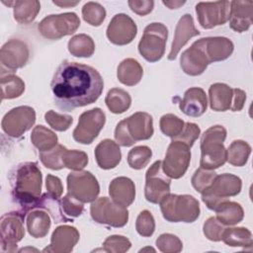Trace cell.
<instances>
[{
  "instance_id": "cell-1",
  "label": "cell",
  "mask_w": 253,
  "mask_h": 253,
  "mask_svg": "<svg viewBox=\"0 0 253 253\" xmlns=\"http://www.w3.org/2000/svg\"><path fill=\"white\" fill-rule=\"evenodd\" d=\"M50 87L57 108L70 112L97 101L104 81L94 67L63 60L53 74Z\"/></svg>"
},
{
  "instance_id": "cell-2",
  "label": "cell",
  "mask_w": 253,
  "mask_h": 253,
  "mask_svg": "<svg viewBox=\"0 0 253 253\" xmlns=\"http://www.w3.org/2000/svg\"><path fill=\"white\" fill-rule=\"evenodd\" d=\"M12 197L24 215L37 208L42 193V175L36 162L19 164L11 173Z\"/></svg>"
},
{
  "instance_id": "cell-3",
  "label": "cell",
  "mask_w": 253,
  "mask_h": 253,
  "mask_svg": "<svg viewBox=\"0 0 253 253\" xmlns=\"http://www.w3.org/2000/svg\"><path fill=\"white\" fill-rule=\"evenodd\" d=\"M153 132L152 117L148 113L137 112L117 125L115 138L119 145L128 147L136 141L150 138Z\"/></svg>"
},
{
  "instance_id": "cell-4",
  "label": "cell",
  "mask_w": 253,
  "mask_h": 253,
  "mask_svg": "<svg viewBox=\"0 0 253 253\" xmlns=\"http://www.w3.org/2000/svg\"><path fill=\"white\" fill-rule=\"evenodd\" d=\"M226 138V129L222 126L209 127L201 137L200 166L204 169L213 170L226 162V149L223 141Z\"/></svg>"
},
{
  "instance_id": "cell-5",
  "label": "cell",
  "mask_w": 253,
  "mask_h": 253,
  "mask_svg": "<svg viewBox=\"0 0 253 253\" xmlns=\"http://www.w3.org/2000/svg\"><path fill=\"white\" fill-rule=\"evenodd\" d=\"M163 217L170 222L191 223L200 216V204L191 195L169 194L160 202Z\"/></svg>"
},
{
  "instance_id": "cell-6",
  "label": "cell",
  "mask_w": 253,
  "mask_h": 253,
  "mask_svg": "<svg viewBox=\"0 0 253 253\" xmlns=\"http://www.w3.org/2000/svg\"><path fill=\"white\" fill-rule=\"evenodd\" d=\"M241 188L242 182L238 176L229 173L216 175L211 187L202 193V201L210 210L215 211L229 197L237 196Z\"/></svg>"
},
{
  "instance_id": "cell-7",
  "label": "cell",
  "mask_w": 253,
  "mask_h": 253,
  "mask_svg": "<svg viewBox=\"0 0 253 253\" xmlns=\"http://www.w3.org/2000/svg\"><path fill=\"white\" fill-rule=\"evenodd\" d=\"M168 38V30L161 23H151L145 27L138 42V51L144 59L155 62L162 58Z\"/></svg>"
},
{
  "instance_id": "cell-8",
  "label": "cell",
  "mask_w": 253,
  "mask_h": 253,
  "mask_svg": "<svg viewBox=\"0 0 253 253\" xmlns=\"http://www.w3.org/2000/svg\"><path fill=\"white\" fill-rule=\"evenodd\" d=\"M90 213L96 222L112 227H123L128 220L126 208L116 204L107 197L97 198L93 201L90 206Z\"/></svg>"
},
{
  "instance_id": "cell-9",
  "label": "cell",
  "mask_w": 253,
  "mask_h": 253,
  "mask_svg": "<svg viewBox=\"0 0 253 253\" xmlns=\"http://www.w3.org/2000/svg\"><path fill=\"white\" fill-rule=\"evenodd\" d=\"M79 26V17L73 12H68L46 16L39 23L38 30L45 39L58 40L74 34Z\"/></svg>"
},
{
  "instance_id": "cell-10",
  "label": "cell",
  "mask_w": 253,
  "mask_h": 253,
  "mask_svg": "<svg viewBox=\"0 0 253 253\" xmlns=\"http://www.w3.org/2000/svg\"><path fill=\"white\" fill-rule=\"evenodd\" d=\"M190 149L188 144L172 139L162 161V170L169 178L179 179L184 176L191 161Z\"/></svg>"
},
{
  "instance_id": "cell-11",
  "label": "cell",
  "mask_w": 253,
  "mask_h": 253,
  "mask_svg": "<svg viewBox=\"0 0 253 253\" xmlns=\"http://www.w3.org/2000/svg\"><path fill=\"white\" fill-rule=\"evenodd\" d=\"M67 191L82 203H92L100 193V186L91 172L80 170L68 174Z\"/></svg>"
},
{
  "instance_id": "cell-12",
  "label": "cell",
  "mask_w": 253,
  "mask_h": 253,
  "mask_svg": "<svg viewBox=\"0 0 253 253\" xmlns=\"http://www.w3.org/2000/svg\"><path fill=\"white\" fill-rule=\"evenodd\" d=\"M105 123L106 115L100 108L86 111L80 115L72 136L79 143L90 144L98 136Z\"/></svg>"
},
{
  "instance_id": "cell-13",
  "label": "cell",
  "mask_w": 253,
  "mask_h": 253,
  "mask_svg": "<svg viewBox=\"0 0 253 253\" xmlns=\"http://www.w3.org/2000/svg\"><path fill=\"white\" fill-rule=\"evenodd\" d=\"M170 178L162 170V161H155L145 173V199L152 204H160L170 194Z\"/></svg>"
},
{
  "instance_id": "cell-14",
  "label": "cell",
  "mask_w": 253,
  "mask_h": 253,
  "mask_svg": "<svg viewBox=\"0 0 253 253\" xmlns=\"http://www.w3.org/2000/svg\"><path fill=\"white\" fill-rule=\"evenodd\" d=\"M24 214L21 212H7L1 216V251L10 253L17 250V243L25 236Z\"/></svg>"
},
{
  "instance_id": "cell-15",
  "label": "cell",
  "mask_w": 253,
  "mask_h": 253,
  "mask_svg": "<svg viewBox=\"0 0 253 253\" xmlns=\"http://www.w3.org/2000/svg\"><path fill=\"white\" fill-rule=\"evenodd\" d=\"M36 122V112L30 106H19L10 110L2 119L1 126L5 133L19 137L28 131Z\"/></svg>"
},
{
  "instance_id": "cell-16",
  "label": "cell",
  "mask_w": 253,
  "mask_h": 253,
  "mask_svg": "<svg viewBox=\"0 0 253 253\" xmlns=\"http://www.w3.org/2000/svg\"><path fill=\"white\" fill-rule=\"evenodd\" d=\"M30 51L27 43L19 39H11L3 44L0 50L1 72L14 73L29 60Z\"/></svg>"
},
{
  "instance_id": "cell-17",
  "label": "cell",
  "mask_w": 253,
  "mask_h": 253,
  "mask_svg": "<svg viewBox=\"0 0 253 253\" xmlns=\"http://www.w3.org/2000/svg\"><path fill=\"white\" fill-rule=\"evenodd\" d=\"M230 2H199L196 5V14L200 25L204 29H211L224 25L228 21Z\"/></svg>"
},
{
  "instance_id": "cell-18",
  "label": "cell",
  "mask_w": 253,
  "mask_h": 253,
  "mask_svg": "<svg viewBox=\"0 0 253 253\" xmlns=\"http://www.w3.org/2000/svg\"><path fill=\"white\" fill-rule=\"evenodd\" d=\"M107 38L117 45H126L133 41L137 34V27L133 20L126 14H117L107 28Z\"/></svg>"
},
{
  "instance_id": "cell-19",
  "label": "cell",
  "mask_w": 253,
  "mask_h": 253,
  "mask_svg": "<svg viewBox=\"0 0 253 253\" xmlns=\"http://www.w3.org/2000/svg\"><path fill=\"white\" fill-rule=\"evenodd\" d=\"M79 232L76 227L71 225H59L51 234L50 244L42 252L69 253L79 240Z\"/></svg>"
},
{
  "instance_id": "cell-20",
  "label": "cell",
  "mask_w": 253,
  "mask_h": 253,
  "mask_svg": "<svg viewBox=\"0 0 253 253\" xmlns=\"http://www.w3.org/2000/svg\"><path fill=\"white\" fill-rule=\"evenodd\" d=\"M210 63L228 58L233 52V42L224 37H209L197 41Z\"/></svg>"
},
{
  "instance_id": "cell-21",
  "label": "cell",
  "mask_w": 253,
  "mask_h": 253,
  "mask_svg": "<svg viewBox=\"0 0 253 253\" xmlns=\"http://www.w3.org/2000/svg\"><path fill=\"white\" fill-rule=\"evenodd\" d=\"M210 61L204 53L197 41L193 44L182 52L180 57V66L182 70L191 76H198L204 73L207 69Z\"/></svg>"
},
{
  "instance_id": "cell-22",
  "label": "cell",
  "mask_w": 253,
  "mask_h": 253,
  "mask_svg": "<svg viewBox=\"0 0 253 253\" xmlns=\"http://www.w3.org/2000/svg\"><path fill=\"white\" fill-rule=\"evenodd\" d=\"M228 21L229 26L233 31L237 33L247 31L253 22V2L238 0L231 1Z\"/></svg>"
},
{
  "instance_id": "cell-23",
  "label": "cell",
  "mask_w": 253,
  "mask_h": 253,
  "mask_svg": "<svg viewBox=\"0 0 253 253\" xmlns=\"http://www.w3.org/2000/svg\"><path fill=\"white\" fill-rule=\"evenodd\" d=\"M199 35L200 32L195 27L193 17L190 14H185L182 16L175 29L174 39L172 42L171 50L168 54V59L174 60L181 48L188 42V41Z\"/></svg>"
},
{
  "instance_id": "cell-24",
  "label": "cell",
  "mask_w": 253,
  "mask_h": 253,
  "mask_svg": "<svg viewBox=\"0 0 253 253\" xmlns=\"http://www.w3.org/2000/svg\"><path fill=\"white\" fill-rule=\"evenodd\" d=\"M179 108L185 115L189 117H200L208 108V99L206 92L200 87H192L188 89L183 99L179 102Z\"/></svg>"
},
{
  "instance_id": "cell-25",
  "label": "cell",
  "mask_w": 253,
  "mask_h": 253,
  "mask_svg": "<svg viewBox=\"0 0 253 253\" xmlns=\"http://www.w3.org/2000/svg\"><path fill=\"white\" fill-rule=\"evenodd\" d=\"M95 158L101 169L109 170L117 167L122 159L119 144L110 138L103 139L95 148Z\"/></svg>"
},
{
  "instance_id": "cell-26",
  "label": "cell",
  "mask_w": 253,
  "mask_h": 253,
  "mask_svg": "<svg viewBox=\"0 0 253 253\" xmlns=\"http://www.w3.org/2000/svg\"><path fill=\"white\" fill-rule=\"evenodd\" d=\"M109 194L116 204L127 208L135 199L134 183L127 177H117L110 183Z\"/></svg>"
},
{
  "instance_id": "cell-27",
  "label": "cell",
  "mask_w": 253,
  "mask_h": 253,
  "mask_svg": "<svg viewBox=\"0 0 253 253\" xmlns=\"http://www.w3.org/2000/svg\"><path fill=\"white\" fill-rule=\"evenodd\" d=\"M210 106L215 112H225L231 109L233 88L224 83L211 84L209 89Z\"/></svg>"
},
{
  "instance_id": "cell-28",
  "label": "cell",
  "mask_w": 253,
  "mask_h": 253,
  "mask_svg": "<svg viewBox=\"0 0 253 253\" xmlns=\"http://www.w3.org/2000/svg\"><path fill=\"white\" fill-rule=\"evenodd\" d=\"M27 229L34 238L44 237L50 228V217L46 211L35 209L27 213Z\"/></svg>"
},
{
  "instance_id": "cell-29",
  "label": "cell",
  "mask_w": 253,
  "mask_h": 253,
  "mask_svg": "<svg viewBox=\"0 0 253 253\" xmlns=\"http://www.w3.org/2000/svg\"><path fill=\"white\" fill-rule=\"evenodd\" d=\"M142 75V66L133 58L124 59L117 69V77L119 81L126 86L136 85L141 80Z\"/></svg>"
},
{
  "instance_id": "cell-30",
  "label": "cell",
  "mask_w": 253,
  "mask_h": 253,
  "mask_svg": "<svg viewBox=\"0 0 253 253\" xmlns=\"http://www.w3.org/2000/svg\"><path fill=\"white\" fill-rule=\"evenodd\" d=\"M217 220L223 225H234L239 223L244 216L240 204L231 201L223 202L215 211Z\"/></svg>"
},
{
  "instance_id": "cell-31",
  "label": "cell",
  "mask_w": 253,
  "mask_h": 253,
  "mask_svg": "<svg viewBox=\"0 0 253 253\" xmlns=\"http://www.w3.org/2000/svg\"><path fill=\"white\" fill-rule=\"evenodd\" d=\"M221 240L230 247L251 248L253 244L251 231L246 227L224 228Z\"/></svg>"
},
{
  "instance_id": "cell-32",
  "label": "cell",
  "mask_w": 253,
  "mask_h": 253,
  "mask_svg": "<svg viewBox=\"0 0 253 253\" xmlns=\"http://www.w3.org/2000/svg\"><path fill=\"white\" fill-rule=\"evenodd\" d=\"M14 19L23 25L32 23L41 10V4L37 0L14 1Z\"/></svg>"
},
{
  "instance_id": "cell-33",
  "label": "cell",
  "mask_w": 253,
  "mask_h": 253,
  "mask_svg": "<svg viewBox=\"0 0 253 253\" xmlns=\"http://www.w3.org/2000/svg\"><path fill=\"white\" fill-rule=\"evenodd\" d=\"M25 91L24 81L14 73L1 72V99L20 97Z\"/></svg>"
},
{
  "instance_id": "cell-34",
  "label": "cell",
  "mask_w": 253,
  "mask_h": 253,
  "mask_svg": "<svg viewBox=\"0 0 253 253\" xmlns=\"http://www.w3.org/2000/svg\"><path fill=\"white\" fill-rule=\"evenodd\" d=\"M68 51L76 57H90L95 51V42L86 34L73 36L67 43Z\"/></svg>"
},
{
  "instance_id": "cell-35",
  "label": "cell",
  "mask_w": 253,
  "mask_h": 253,
  "mask_svg": "<svg viewBox=\"0 0 253 253\" xmlns=\"http://www.w3.org/2000/svg\"><path fill=\"white\" fill-rule=\"evenodd\" d=\"M105 103L113 114H123L130 107L131 98L126 90L113 88L107 93Z\"/></svg>"
},
{
  "instance_id": "cell-36",
  "label": "cell",
  "mask_w": 253,
  "mask_h": 253,
  "mask_svg": "<svg viewBox=\"0 0 253 253\" xmlns=\"http://www.w3.org/2000/svg\"><path fill=\"white\" fill-rule=\"evenodd\" d=\"M31 141L39 151H46L57 144V135L47 127L39 125L32 130Z\"/></svg>"
},
{
  "instance_id": "cell-37",
  "label": "cell",
  "mask_w": 253,
  "mask_h": 253,
  "mask_svg": "<svg viewBox=\"0 0 253 253\" xmlns=\"http://www.w3.org/2000/svg\"><path fill=\"white\" fill-rule=\"evenodd\" d=\"M250 153L251 146L246 141L237 139L232 141L226 149V161L233 166L241 167L247 163Z\"/></svg>"
},
{
  "instance_id": "cell-38",
  "label": "cell",
  "mask_w": 253,
  "mask_h": 253,
  "mask_svg": "<svg viewBox=\"0 0 253 253\" xmlns=\"http://www.w3.org/2000/svg\"><path fill=\"white\" fill-rule=\"evenodd\" d=\"M46 211L53 218L54 222H68L72 221V219L68 218L62 211L60 201L57 198L50 196L48 193H45L41 196L37 208Z\"/></svg>"
},
{
  "instance_id": "cell-39",
  "label": "cell",
  "mask_w": 253,
  "mask_h": 253,
  "mask_svg": "<svg viewBox=\"0 0 253 253\" xmlns=\"http://www.w3.org/2000/svg\"><path fill=\"white\" fill-rule=\"evenodd\" d=\"M65 149V146L61 144H56L53 148L49 150L40 151V159L46 168L51 170H60L64 168L62 158Z\"/></svg>"
},
{
  "instance_id": "cell-40",
  "label": "cell",
  "mask_w": 253,
  "mask_h": 253,
  "mask_svg": "<svg viewBox=\"0 0 253 253\" xmlns=\"http://www.w3.org/2000/svg\"><path fill=\"white\" fill-rule=\"evenodd\" d=\"M152 156L151 149L146 145L134 146L127 154V163L130 168L140 170L144 168L150 161Z\"/></svg>"
},
{
  "instance_id": "cell-41",
  "label": "cell",
  "mask_w": 253,
  "mask_h": 253,
  "mask_svg": "<svg viewBox=\"0 0 253 253\" xmlns=\"http://www.w3.org/2000/svg\"><path fill=\"white\" fill-rule=\"evenodd\" d=\"M82 17L89 25L98 27L106 18V10L98 2H87L82 7Z\"/></svg>"
},
{
  "instance_id": "cell-42",
  "label": "cell",
  "mask_w": 253,
  "mask_h": 253,
  "mask_svg": "<svg viewBox=\"0 0 253 253\" xmlns=\"http://www.w3.org/2000/svg\"><path fill=\"white\" fill-rule=\"evenodd\" d=\"M184 126V121L173 114L163 115L159 121L161 131L171 138L177 136L182 131Z\"/></svg>"
},
{
  "instance_id": "cell-43",
  "label": "cell",
  "mask_w": 253,
  "mask_h": 253,
  "mask_svg": "<svg viewBox=\"0 0 253 253\" xmlns=\"http://www.w3.org/2000/svg\"><path fill=\"white\" fill-rule=\"evenodd\" d=\"M63 165L65 168L74 171L82 170L88 164V156L81 150L65 149L63 152Z\"/></svg>"
},
{
  "instance_id": "cell-44",
  "label": "cell",
  "mask_w": 253,
  "mask_h": 253,
  "mask_svg": "<svg viewBox=\"0 0 253 253\" xmlns=\"http://www.w3.org/2000/svg\"><path fill=\"white\" fill-rule=\"evenodd\" d=\"M215 177H216V173L213 170H208L200 167L195 171L191 179L192 186L197 192L202 194L205 190L211 187Z\"/></svg>"
},
{
  "instance_id": "cell-45",
  "label": "cell",
  "mask_w": 253,
  "mask_h": 253,
  "mask_svg": "<svg viewBox=\"0 0 253 253\" xmlns=\"http://www.w3.org/2000/svg\"><path fill=\"white\" fill-rule=\"evenodd\" d=\"M155 243L157 248L163 253H179L183 248V243L180 238L172 233L159 235Z\"/></svg>"
},
{
  "instance_id": "cell-46",
  "label": "cell",
  "mask_w": 253,
  "mask_h": 253,
  "mask_svg": "<svg viewBox=\"0 0 253 253\" xmlns=\"http://www.w3.org/2000/svg\"><path fill=\"white\" fill-rule=\"evenodd\" d=\"M135 229L137 233L143 237H149L155 230V220L152 213L144 210L139 212L135 221Z\"/></svg>"
},
{
  "instance_id": "cell-47",
  "label": "cell",
  "mask_w": 253,
  "mask_h": 253,
  "mask_svg": "<svg viewBox=\"0 0 253 253\" xmlns=\"http://www.w3.org/2000/svg\"><path fill=\"white\" fill-rule=\"evenodd\" d=\"M45 122L55 130L57 131H65L68 129L73 123V119L71 116L58 114L52 110L47 111L44 114Z\"/></svg>"
},
{
  "instance_id": "cell-48",
  "label": "cell",
  "mask_w": 253,
  "mask_h": 253,
  "mask_svg": "<svg viewBox=\"0 0 253 253\" xmlns=\"http://www.w3.org/2000/svg\"><path fill=\"white\" fill-rule=\"evenodd\" d=\"M130 247V241L123 235H111L103 242V250L111 253H124Z\"/></svg>"
},
{
  "instance_id": "cell-49",
  "label": "cell",
  "mask_w": 253,
  "mask_h": 253,
  "mask_svg": "<svg viewBox=\"0 0 253 253\" xmlns=\"http://www.w3.org/2000/svg\"><path fill=\"white\" fill-rule=\"evenodd\" d=\"M60 205L63 213L70 219L79 216L84 211L83 203L78 201L68 193L63 198H61Z\"/></svg>"
},
{
  "instance_id": "cell-50",
  "label": "cell",
  "mask_w": 253,
  "mask_h": 253,
  "mask_svg": "<svg viewBox=\"0 0 253 253\" xmlns=\"http://www.w3.org/2000/svg\"><path fill=\"white\" fill-rule=\"evenodd\" d=\"M224 226L222 223H220L216 217L214 216H211L209 217L204 225H203V231L205 236L211 240V241H220L221 240V236L224 230Z\"/></svg>"
},
{
  "instance_id": "cell-51",
  "label": "cell",
  "mask_w": 253,
  "mask_h": 253,
  "mask_svg": "<svg viewBox=\"0 0 253 253\" xmlns=\"http://www.w3.org/2000/svg\"><path fill=\"white\" fill-rule=\"evenodd\" d=\"M200 134H201V128L199 127L198 125L194 123H186L182 131L172 139L180 140L188 144L190 147H192L196 139H198V137L200 136Z\"/></svg>"
},
{
  "instance_id": "cell-52",
  "label": "cell",
  "mask_w": 253,
  "mask_h": 253,
  "mask_svg": "<svg viewBox=\"0 0 253 253\" xmlns=\"http://www.w3.org/2000/svg\"><path fill=\"white\" fill-rule=\"evenodd\" d=\"M127 3L130 10L139 16H145L149 14L154 7V1L152 0H129Z\"/></svg>"
},
{
  "instance_id": "cell-53",
  "label": "cell",
  "mask_w": 253,
  "mask_h": 253,
  "mask_svg": "<svg viewBox=\"0 0 253 253\" xmlns=\"http://www.w3.org/2000/svg\"><path fill=\"white\" fill-rule=\"evenodd\" d=\"M45 187H46L47 193L54 198L58 199L62 195L63 186H62L61 180L56 176L48 174L45 179Z\"/></svg>"
},
{
  "instance_id": "cell-54",
  "label": "cell",
  "mask_w": 253,
  "mask_h": 253,
  "mask_svg": "<svg viewBox=\"0 0 253 253\" xmlns=\"http://www.w3.org/2000/svg\"><path fill=\"white\" fill-rule=\"evenodd\" d=\"M246 100V94L243 90L234 88L233 89V101H232V106H231V111L233 112H239L242 110L244 103Z\"/></svg>"
},
{
  "instance_id": "cell-55",
  "label": "cell",
  "mask_w": 253,
  "mask_h": 253,
  "mask_svg": "<svg viewBox=\"0 0 253 253\" xmlns=\"http://www.w3.org/2000/svg\"><path fill=\"white\" fill-rule=\"evenodd\" d=\"M169 9H177L185 4V1H163L162 2Z\"/></svg>"
},
{
  "instance_id": "cell-56",
  "label": "cell",
  "mask_w": 253,
  "mask_h": 253,
  "mask_svg": "<svg viewBox=\"0 0 253 253\" xmlns=\"http://www.w3.org/2000/svg\"><path fill=\"white\" fill-rule=\"evenodd\" d=\"M53 4L59 6V7H72V6H75L77 5L79 2L76 1V2H70V1H63V2H59V1H52Z\"/></svg>"
}]
</instances>
